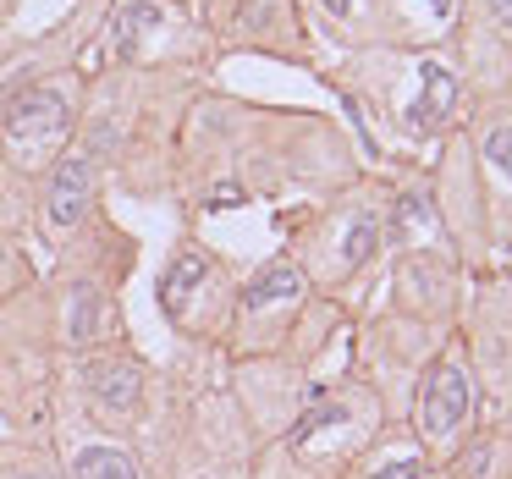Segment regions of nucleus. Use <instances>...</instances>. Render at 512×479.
<instances>
[{
  "mask_svg": "<svg viewBox=\"0 0 512 479\" xmlns=\"http://www.w3.org/2000/svg\"><path fill=\"white\" fill-rule=\"evenodd\" d=\"M72 133V105L56 89H23L6 111V144L23 166H39L45 155H56Z\"/></svg>",
  "mask_w": 512,
  "mask_h": 479,
  "instance_id": "obj_1",
  "label": "nucleus"
},
{
  "mask_svg": "<svg viewBox=\"0 0 512 479\" xmlns=\"http://www.w3.org/2000/svg\"><path fill=\"white\" fill-rule=\"evenodd\" d=\"M94 160L89 155H67L56 166V177H50V188H45V221L56 226V232H67V226H78L83 215H89V204H94Z\"/></svg>",
  "mask_w": 512,
  "mask_h": 479,
  "instance_id": "obj_2",
  "label": "nucleus"
},
{
  "mask_svg": "<svg viewBox=\"0 0 512 479\" xmlns=\"http://www.w3.org/2000/svg\"><path fill=\"white\" fill-rule=\"evenodd\" d=\"M468 375L457 364H441L430 375V386H424V397H419V430L424 435H452L457 424L468 419Z\"/></svg>",
  "mask_w": 512,
  "mask_h": 479,
  "instance_id": "obj_3",
  "label": "nucleus"
},
{
  "mask_svg": "<svg viewBox=\"0 0 512 479\" xmlns=\"http://www.w3.org/2000/svg\"><path fill=\"white\" fill-rule=\"evenodd\" d=\"M452 100H457V78L441 67V61H424V89H419V100L408 105V127H441L446 122V111H452Z\"/></svg>",
  "mask_w": 512,
  "mask_h": 479,
  "instance_id": "obj_4",
  "label": "nucleus"
},
{
  "mask_svg": "<svg viewBox=\"0 0 512 479\" xmlns=\"http://www.w3.org/2000/svg\"><path fill=\"white\" fill-rule=\"evenodd\" d=\"M303 298V276L292 265H270V270H259L254 276V287L243 292V309L248 314H265V309H276V303H298Z\"/></svg>",
  "mask_w": 512,
  "mask_h": 479,
  "instance_id": "obj_5",
  "label": "nucleus"
},
{
  "mask_svg": "<svg viewBox=\"0 0 512 479\" xmlns=\"http://www.w3.org/2000/svg\"><path fill=\"white\" fill-rule=\"evenodd\" d=\"M89 391L105 402V408L127 413L138 402V391H144V375H138V364H94L89 369Z\"/></svg>",
  "mask_w": 512,
  "mask_h": 479,
  "instance_id": "obj_6",
  "label": "nucleus"
},
{
  "mask_svg": "<svg viewBox=\"0 0 512 479\" xmlns=\"http://www.w3.org/2000/svg\"><path fill=\"white\" fill-rule=\"evenodd\" d=\"M149 28H160V6H155V0H127L122 12L111 17V45H116V56L133 61L138 50H144V34H149Z\"/></svg>",
  "mask_w": 512,
  "mask_h": 479,
  "instance_id": "obj_7",
  "label": "nucleus"
},
{
  "mask_svg": "<svg viewBox=\"0 0 512 479\" xmlns=\"http://www.w3.org/2000/svg\"><path fill=\"white\" fill-rule=\"evenodd\" d=\"M72 479H138V463L122 446H83L72 457Z\"/></svg>",
  "mask_w": 512,
  "mask_h": 479,
  "instance_id": "obj_8",
  "label": "nucleus"
},
{
  "mask_svg": "<svg viewBox=\"0 0 512 479\" xmlns=\"http://www.w3.org/2000/svg\"><path fill=\"white\" fill-rule=\"evenodd\" d=\"M100 320H105L100 292H94L89 281H78L72 298H67V336H72V342H94V336H100Z\"/></svg>",
  "mask_w": 512,
  "mask_h": 479,
  "instance_id": "obj_9",
  "label": "nucleus"
},
{
  "mask_svg": "<svg viewBox=\"0 0 512 479\" xmlns=\"http://www.w3.org/2000/svg\"><path fill=\"white\" fill-rule=\"evenodd\" d=\"M204 281V259L199 254H182L177 265H171L166 287H160V303H166V314H182V303H188V292Z\"/></svg>",
  "mask_w": 512,
  "mask_h": 479,
  "instance_id": "obj_10",
  "label": "nucleus"
},
{
  "mask_svg": "<svg viewBox=\"0 0 512 479\" xmlns=\"http://www.w3.org/2000/svg\"><path fill=\"white\" fill-rule=\"evenodd\" d=\"M391 232L402 237V243H413L419 232H435V204L424 199V193H408V199H397V226Z\"/></svg>",
  "mask_w": 512,
  "mask_h": 479,
  "instance_id": "obj_11",
  "label": "nucleus"
},
{
  "mask_svg": "<svg viewBox=\"0 0 512 479\" xmlns=\"http://www.w3.org/2000/svg\"><path fill=\"white\" fill-rule=\"evenodd\" d=\"M375 243H380V221H375V215H358L353 232H347V248H342V270L364 265V259L375 254Z\"/></svg>",
  "mask_w": 512,
  "mask_h": 479,
  "instance_id": "obj_12",
  "label": "nucleus"
},
{
  "mask_svg": "<svg viewBox=\"0 0 512 479\" xmlns=\"http://www.w3.org/2000/svg\"><path fill=\"white\" fill-rule=\"evenodd\" d=\"M485 155H490V166H496L501 177H512V127H496V133L485 138Z\"/></svg>",
  "mask_w": 512,
  "mask_h": 479,
  "instance_id": "obj_13",
  "label": "nucleus"
},
{
  "mask_svg": "<svg viewBox=\"0 0 512 479\" xmlns=\"http://www.w3.org/2000/svg\"><path fill=\"white\" fill-rule=\"evenodd\" d=\"M336 419H342V408H314L309 419H303L298 430H292V441H309L314 430H325V424H336Z\"/></svg>",
  "mask_w": 512,
  "mask_h": 479,
  "instance_id": "obj_14",
  "label": "nucleus"
},
{
  "mask_svg": "<svg viewBox=\"0 0 512 479\" xmlns=\"http://www.w3.org/2000/svg\"><path fill=\"white\" fill-rule=\"evenodd\" d=\"M485 457H490V446H474V457H463V468H457V474L479 479V474H485Z\"/></svg>",
  "mask_w": 512,
  "mask_h": 479,
  "instance_id": "obj_15",
  "label": "nucleus"
},
{
  "mask_svg": "<svg viewBox=\"0 0 512 479\" xmlns=\"http://www.w3.org/2000/svg\"><path fill=\"white\" fill-rule=\"evenodd\" d=\"M375 479H419V463H391V468H380Z\"/></svg>",
  "mask_w": 512,
  "mask_h": 479,
  "instance_id": "obj_16",
  "label": "nucleus"
},
{
  "mask_svg": "<svg viewBox=\"0 0 512 479\" xmlns=\"http://www.w3.org/2000/svg\"><path fill=\"white\" fill-rule=\"evenodd\" d=\"M490 17H496L501 28H512V0H490Z\"/></svg>",
  "mask_w": 512,
  "mask_h": 479,
  "instance_id": "obj_17",
  "label": "nucleus"
},
{
  "mask_svg": "<svg viewBox=\"0 0 512 479\" xmlns=\"http://www.w3.org/2000/svg\"><path fill=\"white\" fill-rule=\"evenodd\" d=\"M12 479H61V474H50V468H28V474H12Z\"/></svg>",
  "mask_w": 512,
  "mask_h": 479,
  "instance_id": "obj_18",
  "label": "nucleus"
},
{
  "mask_svg": "<svg viewBox=\"0 0 512 479\" xmlns=\"http://www.w3.org/2000/svg\"><path fill=\"white\" fill-rule=\"evenodd\" d=\"M430 12H435V17H446V12H452V0H430Z\"/></svg>",
  "mask_w": 512,
  "mask_h": 479,
  "instance_id": "obj_19",
  "label": "nucleus"
},
{
  "mask_svg": "<svg viewBox=\"0 0 512 479\" xmlns=\"http://www.w3.org/2000/svg\"><path fill=\"white\" fill-rule=\"evenodd\" d=\"M325 6H331V12H347V6H353V0H325Z\"/></svg>",
  "mask_w": 512,
  "mask_h": 479,
  "instance_id": "obj_20",
  "label": "nucleus"
}]
</instances>
